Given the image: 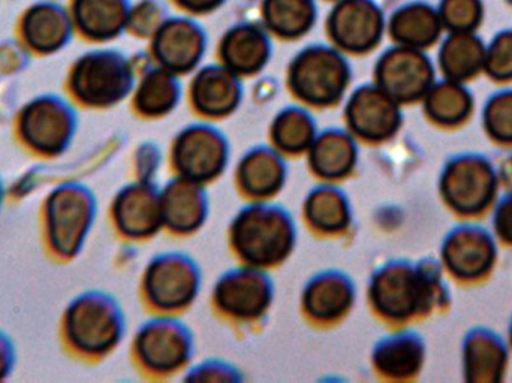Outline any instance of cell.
I'll list each match as a JSON object with an SVG mask.
<instances>
[{
  "mask_svg": "<svg viewBox=\"0 0 512 383\" xmlns=\"http://www.w3.org/2000/svg\"><path fill=\"white\" fill-rule=\"evenodd\" d=\"M270 45L261 30L240 26L231 30L222 42L221 56L225 66L234 74L251 75L268 60Z\"/></svg>",
  "mask_w": 512,
  "mask_h": 383,
  "instance_id": "obj_30",
  "label": "cell"
},
{
  "mask_svg": "<svg viewBox=\"0 0 512 383\" xmlns=\"http://www.w3.org/2000/svg\"><path fill=\"white\" fill-rule=\"evenodd\" d=\"M71 12L54 2L33 3L21 17V38L30 50L53 54L63 50L72 38Z\"/></svg>",
  "mask_w": 512,
  "mask_h": 383,
  "instance_id": "obj_17",
  "label": "cell"
},
{
  "mask_svg": "<svg viewBox=\"0 0 512 383\" xmlns=\"http://www.w3.org/2000/svg\"><path fill=\"white\" fill-rule=\"evenodd\" d=\"M155 36L153 50L167 71H191L203 56V33L189 21H170L159 27Z\"/></svg>",
  "mask_w": 512,
  "mask_h": 383,
  "instance_id": "obj_20",
  "label": "cell"
},
{
  "mask_svg": "<svg viewBox=\"0 0 512 383\" xmlns=\"http://www.w3.org/2000/svg\"><path fill=\"white\" fill-rule=\"evenodd\" d=\"M233 244L252 267H271L291 252L294 226L279 208L254 205L242 211L234 222Z\"/></svg>",
  "mask_w": 512,
  "mask_h": 383,
  "instance_id": "obj_2",
  "label": "cell"
},
{
  "mask_svg": "<svg viewBox=\"0 0 512 383\" xmlns=\"http://www.w3.org/2000/svg\"><path fill=\"white\" fill-rule=\"evenodd\" d=\"M131 87V66L116 51H89L78 57L69 74V90L87 107L116 105L126 98Z\"/></svg>",
  "mask_w": 512,
  "mask_h": 383,
  "instance_id": "obj_4",
  "label": "cell"
},
{
  "mask_svg": "<svg viewBox=\"0 0 512 383\" xmlns=\"http://www.w3.org/2000/svg\"><path fill=\"white\" fill-rule=\"evenodd\" d=\"M137 355L146 369L156 373L179 370L191 352L188 334L170 321L150 322L137 337Z\"/></svg>",
  "mask_w": 512,
  "mask_h": 383,
  "instance_id": "obj_15",
  "label": "cell"
},
{
  "mask_svg": "<svg viewBox=\"0 0 512 383\" xmlns=\"http://www.w3.org/2000/svg\"><path fill=\"white\" fill-rule=\"evenodd\" d=\"M285 167L282 159L267 149L249 153L239 167V182L243 191L256 198H267L282 188Z\"/></svg>",
  "mask_w": 512,
  "mask_h": 383,
  "instance_id": "obj_31",
  "label": "cell"
},
{
  "mask_svg": "<svg viewBox=\"0 0 512 383\" xmlns=\"http://www.w3.org/2000/svg\"><path fill=\"white\" fill-rule=\"evenodd\" d=\"M346 119L351 131L369 143L390 140L402 125L399 102L378 86H366L354 93Z\"/></svg>",
  "mask_w": 512,
  "mask_h": 383,
  "instance_id": "obj_12",
  "label": "cell"
},
{
  "mask_svg": "<svg viewBox=\"0 0 512 383\" xmlns=\"http://www.w3.org/2000/svg\"><path fill=\"white\" fill-rule=\"evenodd\" d=\"M310 152V167L325 180H340L354 170L357 147L343 132L331 131L315 138Z\"/></svg>",
  "mask_w": 512,
  "mask_h": 383,
  "instance_id": "obj_29",
  "label": "cell"
},
{
  "mask_svg": "<svg viewBox=\"0 0 512 383\" xmlns=\"http://www.w3.org/2000/svg\"><path fill=\"white\" fill-rule=\"evenodd\" d=\"M123 322L113 300L96 292L80 295L65 313V334L75 351L90 357L107 354L122 337Z\"/></svg>",
  "mask_w": 512,
  "mask_h": 383,
  "instance_id": "obj_5",
  "label": "cell"
},
{
  "mask_svg": "<svg viewBox=\"0 0 512 383\" xmlns=\"http://www.w3.org/2000/svg\"><path fill=\"white\" fill-rule=\"evenodd\" d=\"M438 12L448 32H475L484 17L481 0H442Z\"/></svg>",
  "mask_w": 512,
  "mask_h": 383,
  "instance_id": "obj_37",
  "label": "cell"
},
{
  "mask_svg": "<svg viewBox=\"0 0 512 383\" xmlns=\"http://www.w3.org/2000/svg\"><path fill=\"white\" fill-rule=\"evenodd\" d=\"M426 360L423 340L415 334L403 333L379 343L373 355L376 370L385 378L411 379L420 373Z\"/></svg>",
  "mask_w": 512,
  "mask_h": 383,
  "instance_id": "obj_27",
  "label": "cell"
},
{
  "mask_svg": "<svg viewBox=\"0 0 512 383\" xmlns=\"http://www.w3.org/2000/svg\"><path fill=\"white\" fill-rule=\"evenodd\" d=\"M69 12L75 29L92 41L116 38L128 26L126 0H72Z\"/></svg>",
  "mask_w": 512,
  "mask_h": 383,
  "instance_id": "obj_21",
  "label": "cell"
},
{
  "mask_svg": "<svg viewBox=\"0 0 512 383\" xmlns=\"http://www.w3.org/2000/svg\"><path fill=\"white\" fill-rule=\"evenodd\" d=\"M508 345H510V349H512V322L510 325V333H508Z\"/></svg>",
  "mask_w": 512,
  "mask_h": 383,
  "instance_id": "obj_44",
  "label": "cell"
},
{
  "mask_svg": "<svg viewBox=\"0 0 512 383\" xmlns=\"http://www.w3.org/2000/svg\"><path fill=\"white\" fill-rule=\"evenodd\" d=\"M492 232L499 243L512 247V192H505L493 205Z\"/></svg>",
  "mask_w": 512,
  "mask_h": 383,
  "instance_id": "obj_39",
  "label": "cell"
},
{
  "mask_svg": "<svg viewBox=\"0 0 512 383\" xmlns=\"http://www.w3.org/2000/svg\"><path fill=\"white\" fill-rule=\"evenodd\" d=\"M215 300L227 315L237 319H256L270 306V283L264 274L252 268L233 271L216 286Z\"/></svg>",
  "mask_w": 512,
  "mask_h": 383,
  "instance_id": "obj_16",
  "label": "cell"
},
{
  "mask_svg": "<svg viewBox=\"0 0 512 383\" xmlns=\"http://www.w3.org/2000/svg\"><path fill=\"white\" fill-rule=\"evenodd\" d=\"M2 201H3V188H2V183H0V205H2Z\"/></svg>",
  "mask_w": 512,
  "mask_h": 383,
  "instance_id": "obj_45",
  "label": "cell"
},
{
  "mask_svg": "<svg viewBox=\"0 0 512 383\" xmlns=\"http://www.w3.org/2000/svg\"><path fill=\"white\" fill-rule=\"evenodd\" d=\"M114 222L122 234L146 238L161 228V198L146 183L128 186L117 195L113 205Z\"/></svg>",
  "mask_w": 512,
  "mask_h": 383,
  "instance_id": "obj_18",
  "label": "cell"
},
{
  "mask_svg": "<svg viewBox=\"0 0 512 383\" xmlns=\"http://www.w3.org/2000/svg\"><path fill=\"white\" fill-rule=\"evenodd\" d=\"M354 289L339 274H324L309 283L304 292V309L315 321L333 322L351 309Z\"/></svg>",
  "mask_w": 512,
  "mask_h": 383,
  "instance_id": "obj_28",
  "label": "cell"
},
{
  "mask_svg": "<svg viewBox=\"0 0 512 383\" xmlns=\"http://www.w3.org/2000/svg\"><path fill=\"white\" fill-rule=\"evenodd\" d=\"M328 27L343 50L366 53L381 41L384 18L369 0H343L331 14Z\"/></svg>",
  "mask_w": 512,
  "mask_h": 383,
  "instance_id": "obj_14",
  "label": "cell"
},
{
  "mask_svg": "<svg viewBox=\"0 0 512 383\" xmlns=\"http://www.w3.org/2000/svg\"><path fill=\"white\" fill-rule=\"evenodd\" d=\"M271 138L277 149L289 155H298L309 150L315 141V125L309 114L289 108L277 117L271 129Z\"/></svg>",
  "mask_w": 512,
  "mask_h": 383,
  "instance_id": "obj_35",
  "label": "cell"
},
{
  "mask_svg": "<svg viewBox=\"0 0 512 383\" xmlns=\"http://www.w3.org/2000/svg\"><path fill=\"white\" fill-rule=\"evenodd\" d=\"M496 262L498 240L483 226H459L442 244V268L457 282L474 283L486 279L492 274Z\"/></svg>",
  "mask_w": 512,
  "mask_h": 383,
  "instance_id": "obj_9",
  "label": "cell"
},
{
  "mask_svg": "<svg viewBox=\"0 0 512 383\" xmlns=\"http://www.w3.org/2000/svg\"><path fill=\"white\" fill-rule=\"evenodd\" d=\"M496 171H498L501 189H504L505 192H512V153L502 159Z\"/></svg>",
  "mask_w": 512,
  "mask_h": 383,
  "instance_id": "obj_42",
  "label": "cell"
},
{
  "mask_svg": "<svg viewBox=\"0 0 512 383\" xmlns=\"http://www.w3.org/2000/svg\"><path fill=\"white\" fill-rule=\"evenodd\" d=\"M304 213L313 228L328 234L343 231L351 220L348 201L333 188L316 189L310 193Z\"/></svg>",
  "mask_w": 512,
  "mask_h": 383,
  "instance_id": "obj_32",
  "label": "cell"
},
{
  "mask_svg": "<svg viewBox=\"0 0 512 383\" xmlns=\"http://www.w3.org/2000/svg\"><path fill=\"white\" fill-rule=\"evenodd\" d=\"M444 268L436 262L390 264L373 277L370 300L379 315L391 322H406L444 307L450 292Z\"/></svg>",
  "mask_w": 512,
  "mask_h": 383,
  "instance_id": "obj_1",
  "label": "cell"
},
{
  "mask_svg": "<svg viewBox=\"0 0 512 383\" xmlns=\"http://www.w3.org/2000/svg\"><path fill=\"white\" fill-rule=\"evenodd\" d=\"M486 45L475 32H450L439 50V69L445 80L468 83L484 72Z\"/></svg>",
  "mask_w": 512,
  "mask_h": 383,
  "instance_id": "obj_24",
  "label": "cell"
},
{
  "mask_svg": "<svg viewBox=\"0 0 512 383\" xmlns=\"http://www.w3.org/2000/svg\"><path fill=\"white\" fill-rule=\"evenodd\" d=\"M463 375L471 383L504 381L510 363V345L489 330H475L463 345Z\"/></svg>",
  "mask_w": 512,
  "mask_h": 383,
  "instance_id": "obj_19",
  "label": "cell"
},
{
  "mask_svg": "<svg viewBox=\"0 0 512 383\" xmlns=\"http://www.w3.org/2000/svg\"><path fill=\"white\" fill-rule=\"evenodd\" d=\"M146 294L161 310H180L188 306L198 291V274L192 262L179 255L162 256L146 273Z\"/></svg>",
  "mask_w": 512,
  "mask_h": 383,
  "instance_id": "obj_13",
  "label": "cell"
},
{
  "mask_svg": "<svg viewBox=\"0 0 512 383\" xmlns=\"http://www.w3.org/2000/svg\"><path fill=\"white\" fill-rule=\"evenodd\" d=\"M376 83L399 104L423 101L436 83L435 66L424 51L397 45L379 59Z\"/></svg>",
  "mask_w": 512,
  "mask_h": 383,
  "instance_id": "obj_10",
  "label": "cell"
},
{
  "mask_svg": "<svg viewBox=\"0 0 512 383\" xmlns=\"http://www.w3.org/2000/svg\"><path fill=\"white\" fill-rule=\"evenodd\" d=\"M95 219V199L83 186L66 183L48 195L45 229L57 255L72 258L80 252Z\"/></svg>",
  "mask_w": 512,
  "mask_h": 383,
  "instance_id": "obj_6",
  "label": "cell"
},
{
  "mask_svg": "<svg viewBox=\"0 0 512 383\" xmlns=\"http://www.w3.org/2000/svg\"><path fill=\"white\" fill-rule=\"evenodd\" d=\"M161 198L162 219L173 231L188 234L200 228L206 217V198L198 183L188 179L171 182Z\"/></svg>",
  "mask_w": 512,
  "mask_h": 383,
  "instance_id": "obj_23",
  "label": "cell"
},
{
  "mask_svg": "<svg viewBox=\"0 0 512 383\" xmlns=\"http://www.w3.org/2000/svg\"><path fill=\"white\" fill-rule=\"evenodd\" d=\"M183 8L194 12H206L215 8L222 0H177Z\"/></svg>",
  "mask_w": 512,
  "mask_h": 383,
  "instance_id": "obj_43",
  "label": "cell"
},
{
  "mask_svg": "<svg viewBox=\"0 0 512 383\" xmlns=\"http://www.w3.org/2000/svg\"><path fill=\"white\" fill-rule=\"evenodd\" d=\"M427 119L441 128L465 125L474 113L475 101L465 83L445 80L435 83L423 98Z\"/></svg>",
  "mask_w": 512,
  "mask_h": 383,
  "instance_id": "obj_26",
  "label": "cell"
},
{
  "mask_svg": "<svg viewBox=\"0 0 512 383\" xmlns=\"http://www.w3.org/2000/svg\"><path fill=\"white\" fill-rule=\"evenodd\" d=\"M349 81V69L339 53L315 47L294 60L289 74L292 92L310 105L327 107L336 104Z\"/></svg>",
  "mask_w": 512,
  "mask_h": 383,
  "instance_id": "obj_8",
  "label": "cell"
},
{
  "mask_svg": "<svg viewBox=\"0 0 512 383\" xmlns=\"http://www.w3.org/2000/svg\"><path fill=\"white\" fill-rule=\"evenodd\" d=\"M439 12L424 3H412L399 9L390 21V33L400 47L427 50L444 32Z\"/></svg>",
  "mask_w": 512,
  "mask_h": 383,
  "instance_id": "obj_25",
  "label": "cell"
},
{
  "mask_svg": "<svg viewBox=\"0 0 512 383\" xmlns=\"http://www.w3.org/2000/svg\"><path fill=\"white\" fill-rule=\"evenodd\" d=\"M14 360V348H12L11 340L5 334L0 333V381L8 378L12 367H14Z\"/></svg>",
  "mask_w": 512,
  "mask_h": 383,
  "instance_id": "obj_41",
  "label": "cell"
},
{
  "mask_svg": "<svg viewBox=\"0 0 512 383\" xmlns=\"http://www.w3.org/2000/svg\"><path fill=\"white\" fill-rule=\"evenodd\" d=\"M312 0H267L264 17L267 26L283 38H297L313 21Z\"/></svg>",
  "mask_w": 512,
  "mask_h": 383,
  "instance_id": "obj_34",
  "label": "cell"
},
{
  "mask_svg": "<svg viewBox=\"0 0 512 383\" xmlns=\"http://www.w3.org/2000/svg\"><path fill=\"white\" fill-rule=\"evenodd\" d=\"M224 138L207 126L186 129L174 144L173 161L183 179L210 182L224 171L228 158Z\"/></svg>",
  "mask_w": 512,
  "mask_h": 383,
  "instance_id": "obj_11",
  "label": "cell"
},
{
  "mask_svg": "<svg viewBox=\"0 0 512 383\" xmlns=\"http://www.w3.org/2000/svg\"><path fill=\"white\" fill-rule=\"evenodd\" d=\"M195 108L207 117H224L236 110L240 101V87L236 74L228 68L204 69L192 84Z\"/></svg>",
  "mask_w": 512,
  "mask_h": 383,
  "instance_id": "obj_22",
  "label": "cell"
},
{
  "mask_svg": "<svg viewBox=\"0 0 512 383\" xmlns=\"http://www.w3.org/2000/svg\"><path fill=\"white\" fill-rule=\"evenodd\" d=\"M483 128L493 143L512 147V90L496 93L487 101Z\"/></svg>",
  "mask_w": 512,
  "mask_h": 383,
  "instance_id": "obj_36",
  "label": "cell"
},
{
  "mask_svg": "<svg viewBox=\"0 0 512 383\" xmlns=\"http://www.w3.org/2000/svg\"><path fill=\"white\" fill-rule=\"evenodd\" d=\"M179 99V86L173 72L167 69L149 72L141 81L135 95V107L149 117L164 116L173 110Z\"/></svg>",
  "mask_w": 512,
  "mask_h": 383,
  "instance_id": "obj_33",
  "label": "cell"
},
{
  "mask_svg": "<svg viewBox=\"0 0 512 383\" xmlns=\"http://www.w3.org/2000/svg\"><path fill=\"white\" fill-rule=\"evenodd\" d=\"M18 131L23 143L33 152L54 158L71 146L77 131V116L72 105L60 96H38L21 111Z\"/></svg>",
  "mask_w": 512,
  "mask_h": 383,
  "instance_id": "obj_7",
  "label": "cell"
},
{
  "mask_svg": "<svg viewBox=\"0 0 512 383\" xmlns=\"http://www.w3.org/2000/svg\"><path fill=\"white\" fill-rule=\"evenodd\" d=\"M128 26L138 35H152L162 26L161 11L155 3H141L129 11Z\"/></svg>",
  "mask_w": 512,
  "mask_h": 383,
  "instance_id": "obj_40",
  "label": "cell"
},
{
  "mask_svg": "<svg viewBox=\"0 0 512 383\" xmlns=\"http://www.w3.org/2000/svg\"><path fill=\"white\" fill-rule=\"evenodd\" d=\"M439 191L453 213L472 219L492 210L502 189L498 171L489 159L462 155L445 165Z\"/></svg>",
  "mask_w": 512,
  "mask_h": 383,
  "instance_id": "obj_3",
  "label": "cell"
},
{
  "mask_svg": "<svg viewBox=\"0 0 512 383\" xmlns=\"http://www.w3.org/2000/svg\"><path fill=\"white\" fill-rule=\"evenodd\" d=\"M484 72L495 83H512V30L498 33L487 45Z\"/></svg>",
  "mask_w": 512,
  "mask_h": 383,
  "instance_id": "obj_38",
  "label": "cell"
}]
</instances>
